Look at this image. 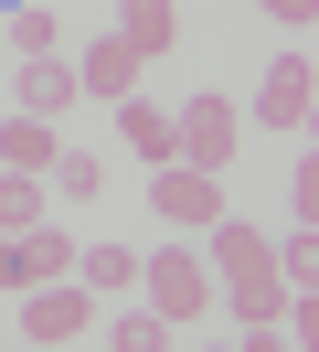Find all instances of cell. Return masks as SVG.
Masks as SVG:
<instances>
[{"label": "cell", "mask_w": 319, "mask_h": 352, "mask_svg": "<svg viewBox=\"0 0 319 352\" xmlns=\"http://www.w3.org/2000/svg\"><path fill=\"white\" fill-rule=\"evenodd\" d=\"M139 288H149V309H160V331L213 320V256H202V235H170L160 256H139Z\"/></svg>", "instance_id": "6da1fadb"}, {"label": "cell", "mask_w": 319, "mask_h": 352, "mask_svg": "<svg viewBox=\"0 0 319 352\" xmlns=\"http://www.w3.org/2000/svg\"><path fill=\"white\" fill-rule=\"evenodd\" d=\"M234 150H245V107H234V96H181V118H170V160L224 171Z\"/></svg>", "instance_id": "7a4b0ae2"}, {"label": "cell", "mask_w": 319, "mask_h": 352, "mask_svg": "<svg viewBox=\"0 0 319 352\" xmlns=\"http://www.w3.org/2000/svg\"><path fill=\"white\" fill-rule=\"evenodd\" d=\"M85 331H96V288H85V278L21 288V342H85Z\"/></svg>", "instance_id": "3957f363"}, {"label": "cell", "mask_w": 319, "mask_h": 352, "mask_svg": "<svg viewBox=\"0 0 319 352\" xmlns=\"http://www.w3.org/2000/svg\"><path fill=\"white\" fill-rule=\"evenodd\" d=\"M149 214H160L170 235H202V224L224 214V182L191 171V160H160V171H149Z\"/></svg>", "instance_id": "277c9868"}, {"label": "cell", "mask_w": 319, "mask_h": 352, "mask_svg": "<svg viewBox=\"0 0 319 352\" xmlns=\"http://www.w3.org/2000/svg\"><path fill=\"white\" fill-rule=\"evenodd\" d=\"M309 107H319V65L309 54H287V65H266V96H255V118H266V129H309Z\"/></svg>", "instance_id": "5b68a950"}, {"label": "cell", "mask_w": 319, "mask_h": 352, "mask_svg": "<svg viewBox=\"0 0 319 352\" xmlns=\"http://www.w3.org/2000/svg\"><path fill=\"white\" fill-rule=\"evenodd\" d=\"M139 75H149V54H128L117 32H96L85 65H75V86H85V96H139Z\"/></svg>", "instance_id": "8992f818"}, {"label": "cell", "mask_w": 319, "mask_h": 352, "mask_svg": "<svg viewBox=\"0 0 319 352\" xmlns=\"http://www.w3.org/2000/svg\"><path fill=\"white\" fill-rule=\"evenodd\" d=\"M11 96H21V118H64L85 86H75V65H64V54H32V65L11 75Z\"/></svg>", "instance_id": "52a82bcc"}, {"label": "cell", "mask_w": 319, "mask_h": 352, "mask_svg": "<svg viewBox=\"0 0 319 352\" xmlns=\"http://www.w3.org/2000/svg\"><path fill=\"white\" fill-rule=\"evenodd\" d=\"M117 150L139 160V171L170 160V107H160V96H117Z\"/></svg>", "instance_id": "ba28073f"}, {"label": "cell", "mask_w": 319, "mask_h": 352, "mask_svg": "<svg viewBox=\"0 0 319 352\" xmlns=\"http://www.w3.org/2000/svg\"><path fill=\"white\" fill-rule=\"evenodd\" d=\"M117 43H128V54H149V65H160V54L181 43V11H170V0H117Z\"/></svg>", "instance_id": "9c48e42d"}, {"label": "cell", "mask_w": 319, "mask_h": 352, "mask_svg": "<svg viewBox=\"0 0 319 352\" xmlns=\"http://www.w3.org/2000/svg\"><path fill=\"white\" fill-rule=\"evenodd\" d=\"M11 267H21V288L75 278V235H64V224H32V235H11Z\"/></svg>", "instance_id": "30bf717a"}, {"label": "cell", "mask_w": 319, "mask_h": 352, "mask_svg": "<svg viewBox=\"0 0 319 352\" xmlns=\"http://www.w3.org/2000/svg\"><path fill=\"white\" fill-rule=\"evenodd\" d=\"M75 278L96 288V299H117V288H139V245H106V235L75 245Z\"/></svg>", "instance_id": "8fae6325"}, {"label": "cell", "mask_w": 319, "mask_h": 352, "mask_svg": "<svg viewBox=\"0 0 319 352\" xmlns=\"http://www.w3.org/2000/svg\"><path fill=\"white\" fill-rule=\"evenodd\" d=\"M106 182H117V171H106L96 150H54V171H43V192H54V203H96Z\"/></svg>", "instance_id": "7c38bea8"}, {"label": "cell", "mask_w": 319, "mask_h": 352, "mask_svg": "<svg viewBox=\"0 0 319 352\" xmlns=\"http://www.w3.org/2000/svg\"><path fill=\"white\" fill-rule=\"evenodd\" d=\"M54 118H11V129H0V171H54Z\"/></svg>", "instance_id": "4fadbf2b"}, {"label": "cell", "mask_w": 319, "mask_h": 352, "mask_svg": "<svg viewBox=\"0 0 319 352\" xmlns=\"http://www.w3.org/2000/svg\"><path fill=\"white\" fill-rule=\"evenodd\" d=\"M43 214H54V192H43V171H0V235H32Z\"/></svg>", "instance_id": "5bb4252c"}, {"label": "cell", "mask_w": 319, "mask_h": 352, "mask_svg": "<svg viewBox=\"0 0 319 352\" xmlns=\"http://www.w3.org/2000/svg\"><path fill=\"white\" fill-rule=\"evenodd\" d=\"M0 43H11L21 65H32V54H54V43H64V22H54V11H21V0H11V22H0Z\"/></svg>", "instance_id": "9a60e30c"}, {"label": "cell", "mask_w": 319, "mask_h": 352, "mask_svg": "<svg viewBox=\"0 0 319 352\" xmlns=\"http://www.w3.org/2000/svg\"><path fill=\"white\" fill-rule=\"evenodd\" d=\"M106 342H117V352H149V342H160V309H149V299L117 309V320H106Z\"/></svg>", "instance_id": "2e32d148"}, {"label": "cell", "mask_w": 319, "mask_h": 352, "mask_svg": "<svg viewBox=\"0 0 319 352\" xmlns=\"http://www.w3.org/2000/svg\"><path fill=\"white\" fill-rule=\"evenodd\" d=\"M255 11H266V22H287V32H309V22H319V0H255Z\"/></svg>", "instance_id": "e0dca14e"}, {"label": "cell", "mask_w": 319, "mask_h": 352, "mask_svg": "<svg viewBox=\"0 0 319 352\" xmlns=\"http://www.w3.org/2000/svg\"><path fill=\"white\" fill-rule=\"evenodd\" d=\"M0 288H21V267H11V235H0Z\"/></svg>", "instance_id": "ac0fdd59"}, {"label": "cell", "mask_w": 319, "mask_h": 352, "mask_svg": "<svg viewBox=\"0 0 319 352\" xmlns=\"http://www.w3.org/2000/svg\"><path fill=\"white\" fill-rule=\"evenodd\" d=\"M0 11H11V0H0Z\"/></svg>", "instance_id": "d6986e66"}]
</instances>
